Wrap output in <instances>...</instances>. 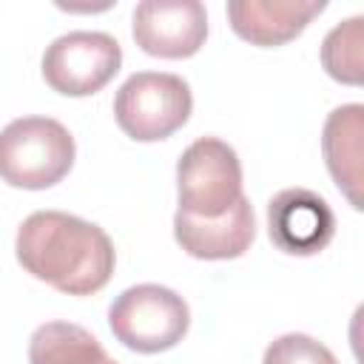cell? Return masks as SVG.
<instances>
[{
    "label": "cell",
    "mask_w": 364,
    "mask_h": 364,
    "mask_svg": "<svg viewBox=\"0 0 364 364\" xmlns=\"http://www.w3.org/2000/svg\"><path fill=\"white\" fill-rule=\"evenodd\" d=\"M102 344L80 324L46 321L28 338V364H105Z\"/></svg>",
    "instance_id": "7c38bea8"
},
{
    "label": "cell",
    "mask_w": 364,
    "mask_h": 364,
    "mask_svg": "<svg viewBox=\"0 0 364 364\" xmlns=\"http://www.w3.org/2000/svg\"><path fill=\"white\" fill-rule=\"evenodd\" d=\"M324 9V0H230L228 23L245 43L276 48L296 40Z\"/></svg>",
    "instance_id": "30bf717a"
},
{
    "label": "cell",
    "mask_w": 364,
    "mask_h": 364,
    "mask_svg": "<svg viewBox=\"0 0 364 364\" xmlns=\"http://www.w3.org/2000/svg\"><path fill=\"white\" fill-rule=\"evenodd\" d=\"M321 154L324 165L347 196V202L361 210V185H364V105L350 102L327 114L321 128Z\"/></svg>",
    "instance_id": "8fae6325"
},
{
    "label": "cell",
    "mask_w": 364,
    "mask_h": 364,
    "mask_svg": "<svg viewBox=\"0 0 364 364\" xmlns=\"http://www.w3.org/2000/svg\"><path fill=\"white\" fill-rule=\"evenodd\" d=\"M105 364H117V361H114V358H105Z\"/></svg>",
    "instance_id": "9a60e30c"
},
{
    "label": "cell",
    "mask_w": 364,
    "mask_h": 364,
    "mask_svg": "<svg viewBox=\"0 0 364 364\" xmlns=\"http://www.w3.org/2000/svg\"><path fill=\"white\" fill-rule=\"evenodd\" d=\"M191 111V85L168 71H136L114 94V119L136 142L168 139L188 122Z\"/></svg>",
    "instance_id": "277c9868"
},
{
    "label": "cell",
    "mask_w": 364,
    "mask_h": 364,
    "mask_svg": "<svg viewBox=\"0 0 364 364\" xmlns=\"http://www.w3.org/2000/svg\"><path fill=\"white\" fill-rule=\"evenodd\" d=\"M173 239L176 245L205 262H225L239 259L256 239V216L247 196H242L230 210L216 219H193V216H173Z\"/></svg>",
    "instance_id": "9c48e42d"
},
{
    "label": "cell",
    "mask_w": 364,
    "mask_h": 364,
    "mask_svg": "<svg viewBox=\"0 0 364 364\" xmlns=\"http://www.w3.org/2000/svg\"><path fill=\"white\" fill-rule=\"evenodd\" d=\"M242 162L219 136H199L176 162V213L216 219L242 199Z\"/></svg>",
    "instance_id": "5b68a950"
},
{
    "label": "cell",
    "mask_w": 364,
    "mask_h": 364,
    "mask_svg": "<svg viewBox=\"0 0 364 364\" xmlns=\"http://www.w3.org/2000/svg\"><path fill=\"white\" fill-rule=\"evenodd\" d=\"M270 242L287 256H316L336 236V213L310 188H284L267 202Z\"/></svg>",
    "instance_id": "ba28073f"
},
{
    "label": "cell",
    "mask_w": 364,
    "mask_h": 364,
    "mask_svg": "<svg viewBox=\"0 0 364 364\" xmlns=\"http://www.w3.org/2000/svg\"><path fill=\"white\" fill-rule=\"evenodd\" d=\"M108 327L122 347L154 355L176 347L185 338L191 327V310L188 301L171 287L151 282L134 284L111 301Z\"/></svg>",
    "instance_id": "3957f363"
},
{
    "label": "cell",
    "mask_w": 364,
    "mask_h": 364,
    "mask_svg": "<svg viewBox=\"0 0 364 364\" xmlns=\"http://www.w3.org/2000/svg\"><path fill=\"white\" fill-rule=\"evenodd\" d=\"M136 46L162 60L193 57L208 37V11L199 0H142L134 9Z\"/></svg>",
    "instance_id": "52a82bcc"
},
{
    "label": "cell",
    "mask_w": 364,
    "mask_h": 364,
    "mask_svg": "<svg viewBox=\"0 0 364 364\" xmlns=\"http://www.w3.org/2000/svg\"><path fill=\"white\" fill-rule=\"evenodd\" d=\"M324 71L344 85H361L364 80V17H347L333 26L321 40Z\"/></svg>",
    "instance_id": "4fadbf2b"
},
{
    "label": "cell",
    "mask_w": 364,
    "mask_h": 364,
    "mask_svg": "<svg viewBox=\"0 0 364 364\" xmlns=\"http://www.w3.org/2000/svg\"><path fill=\"white\" fill-rule=\"evenodd\" d=\"M71 131L51 117H17L0 131V179L23 191L63 182L74 165Z\"/></svg>",
    "instance_id": "7a4b0ae2"
},
{
    "label": "cell",
    "mask_w": 364,
    "mask_h": 364,
    "mask_svg": "<svg viewBox=\"0 0 364 364\" xmlns=\"http://www.w3.org/2000/svg\"><path fill=\"white\" fill-rule=\"evenodd\" d=\"M14 256L26 273L65 296L102 290L117 264L111 236L65 210H34L26 216L17 228Z\"/></svg>",
    "instance_id": "6da1fadb"
},
{
    "label": "cell",
    "mask_w": 364,
    "mask_h": 364,
    "mask_svg": "<svg viewBox=\"0 0 364 364\" xmlns=\"http://www.w3.org/2000/svg\"><path fill=\"white\" fill-rule=\"evenodd\" d=\"M122 65V46L105 31H68L43 54V80L65 97L102 91Z\"/></svg>",
    "instance_id": "8992f818"
},
{
    "label": "cell",
    "mask_w": 364,
    "mask_h": 364,
    "mask_svg": "<svg viewBox=\"0 0 364 364\" xmlns=\"http://www.w3.org/2000/svg\"><path fill=\"white\" fill-rule=\"evenodd\" d=\"M262 364H338V358L307 333H284L267 344Z\"/></svg>",
    "instance_id": "5bb4252c"
}]
</instances>
